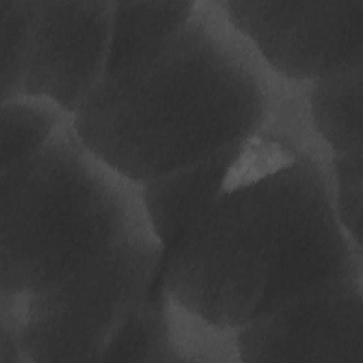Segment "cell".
<instances>
[{"label": "cell", "instance_id": "obj_1", "mask_svg": "<svg viewBox=\"0 0 363 363\" xmlns=\"http://www.w3.org/2000/svg\"><path fill=\"white\" fill-rule=\"evenodd\" d=\"M350 275H363L362 248L337 220L329 153L298 91L244 143L221 191L163 252L159 281L183 312L237 332Z\"/></svg>", "mask_w": 363, "mask_h": 363}, {"label": "cell", "instance_id": "obj_2", "mask_svg": "<svg viewBox=\"0 0 363 363\" xmlns=\"http://www.w3.org/2000/svg\"><path fill=\"white\" fill-rule=\"evenodd\" d=\"M301 89L264 65L218 1H197L162 47L102 77L71 123L91 153L142 186L248 140Z\"/></svg>", "mask_w": 363, "mask_h": 363}, {"label": "cell", "instance_id": "obj_3", "mask_svg": "<svg viewBox=\"0 0 363 363\" xmlns=\"http://www.w3.org/2000/svg\"><path fill=\"white\" fill-rule=\"evenodd\" d=\"M147 227L139 186L91 153L69 116L37 153L0 169V302L41 291Z\"/></svg>", "mask_w": 363, "mask_h": 363}, {"label": "cell", "instance_id": "obj_4", "mask_svg": "<svg viewBox=\"0 0 363 363\" xmlns=\"http://www.w3.org/2000/svg\"><path fill=\"white\" fill-rule=\"evenodd\" d=\"M163 247L139 230L54 284L0 302L24 363H95L122 322L159 282Z\"/></svg>", "mask_w": 363, "mask_h": 363}, {"label": "cell", "instance_id": "obj_5", "mask_svg": "<svg viewBox=\"0 0 363 363\" xmlns=\"http://www.w3.org/2000/svg\"><path fill=\"white\" fill-rule=\"evenodd\" d=\"M218 3L231 27L286 84L305 88L363 67V0Z\"/></svg>", "mask_w": 363, "mask_h": 363}, {"label": "cell", "instance_id": "obj_6", "mask_svg": "<svg viewBox=\"0 0 363 363\" xmlns=\"http://www.w3.org/2000/svg\"><path fill=\"white\" fill-rule=\"evenodd\" d=\"M363 275L325 282L235 332L238 362H363Z\"/></svg>", "mask_w": 363, "mask_h": 363}, {"label": "cell", "instance_id": "obj_7", "mask_svg": "<svg viewBox=\"0 0 363 363\" xmlns=\"http://www.w3.org/2000/svg\"><path fill=\"white\" fill-rule=\"evenodd\" d=\"M113 1H38L18 96L45 99L69 116L104 77Z\"/></svg>", "mask_w": 363, "mask_h": 363}, {"label": "cell", "instance_id": "obj_8", "mask_svg": "<svg viewBox=\"0 0 363 363\" xmlns=\"http://www.w3.org/2000/svg\"><path fill=\"white\" fill-rule=\"evenodd\" d=\"M245 142L139 186L146 223L163 252L180 241L221 191Z\"/></svg>", "mask_w": 363, "mask_h": 363}, {"label": "cell", "instance_id": "obj_9", "mask_svg": "<svg viewBox=\"0 0 363 363\" xmlns=\"http://www.w3.org/2000/svg\"><path fill=\"white\" fill-rule=\"evenodd\" d=\"M197 1H113L105 75L119 72L162 47L193 16Z\"/></svg>", "mask_w": 363, "mask_h": 363}, {"label": "cell", "instance_id": "obj_10", "mask_svg": "<svg viewBox=\"0 0 363 363\" xmlns=\"http://www.w3.org/2000/svg\"><path fill=\"white\" fill-rule=\"evenodd\" d=\"M362 92L363 67L305 86L309 125L329 155L363 150Z\"/></svg>", "mask_w": 363, "mask_h": 363}, {"label": "cell", "instance_id": "obj_11", "mask_svg": "<svg viewBox=\"0 0 363 363\" xmlns=\"http://www.w3.org/2000/svg\"><path fill=\"white\" fill-rule=\"evenodd\" d=\"M173 305L160 281L129 313L106 345L101 362H179Z\"/></svg>", "mask_w": 363, "mask_h": 363}, {"label": "cell", "instance_id": "obj_12", "mask_svg": "<svg viewBox=\"0 0 363 363\" xmlns=\"http://www.w3.org/2000/svg\"><path fill=\"white\" fill-rule=\"evenodd\" d=\"M68 118L45 99L18 96L1 102L0 169L31 157Z\"/></svg>", "mask_w": 363, "mask_h": 363}, {"label": "cell", "instance_id": "obj_13", "mask_svg": "<svg viewBox=\"0 0 363 363\" xmlns=\"http://www.w3.org/2000/svg\"><path fill=\"white\" fill-rule=\"evenodd\" d=\"M37 0H0V101L17 98Z\"/></svg>", "mask_w": 363, "mask_h": 363}, {"label": "cell", "instance_id": "obj_14", "mask_svg": "<svg viewBox=\"0 0 363 363\" xmlns=\"http://www.w3.org/2000/svg\"><path fill=\"white\" fill-rule=\"evenodd\" d=\"M329 173L337 220L350 241L362 248L363 150L329 155Z\"/></svg>", "mask_w": 363, "mask_h": 363}]
</instances>
